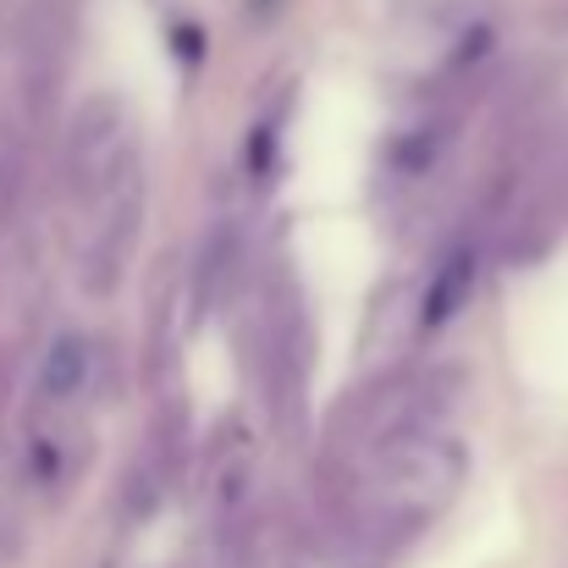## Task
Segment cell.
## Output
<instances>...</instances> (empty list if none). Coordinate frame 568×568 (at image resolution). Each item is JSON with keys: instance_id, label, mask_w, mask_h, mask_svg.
Masks as SVG:
<instances>
[{"instance_id": "3957f363", "label": "cell", "mask_w": 568, "mask_h": 568, "mask_svg": "<svg viewBox=\"0 0 568 568\" xmlns=\"http://www.w3.org/2000/svg\"><path fill=\"white\" fill-rule=\"evenodd\" d=\"M133 172V166H128ZM122 172V178H128ZM122 178L111 183V210H105V226L94 232V243H89V254H83V276H89V287H111L116 276H122V265H128V254H133V237H139V215H144V189H139V178L128 183L122 193Z\"/></svg>"}, {"instance_id": "6da1fadb", "label": "cell", "mask_w": 568, "mask_h": 568, "mask_svg": "<svg viewBox=\"0 0 568 568\" xmlns=\"http://www.w3.org/2000/svg\"><path fill=\"white\" fill-rule=\"evenodd\" d=\"M464 486V453L430 425H408L376 442V469L359 486L348 514V536L365 558H392L408 536H419Z\"/></svg>"}, {"instance_id": "7a4b0ae2", "label": "cell", "mask_w": 568, "mask_h": 568, "mask_svg": "<svg viewBox=\"0 0 568 568\" xmlns=\"http://www.w3.org/2000/svg\"><path fill=\"white\" fill-rule=\"evenodd\" d=\"M122 172H128L122 111L111 100H94V105H83V116L72 128V144H67V189L78 199H100V193H111V183Z\"/></svg>"}, {"instance_id": "277c9868", "label": "cell", "mask_w": 568, "mask_h": 568, "mask_svg": "<svg viewBox=\"0 0 568 568\" xmlns=\"http://www.w3.org/2000/svg\"><path fill=\"white\" fill-rule=\"evenodd\" d=\"M89 376H94V343L83 332H61L39 365V392L50 403H72V397H83Z\"/></svg>"}, {"instance_id": "5b68a950", "label": "cell", "mask_w": 568, "mask_h": 568, "mask_svg": "<svg viewBox=\"0 0 568 568\" xmlns=\"http://www.w3.org/2000/svg\"><path fill=\"white\" fill-rule=\"evenodd\" d=\"M232 271H237V232L232 226H221L210 243H204V260H199V304L204 310H215L221 298H226V287H232Z\"/></svg>"}, {"instance_id": "8992f818", "label": "cell", "mask_w": 568, "mask_h": 568, "mask_svg": "<svg viewBox=\"0 0 568 568\" xmlns=\"http://www.w3.org/2000/svg\"><path fill=\"white\" fill-rule=\"evenodd\" d=\"M469 282H475V271H469V260L458 254V260L442 271V282H436V298L425 304V321H430V326H442V321H447V315L464 304V287H469Z\"/></svg>"}]
</instances>
